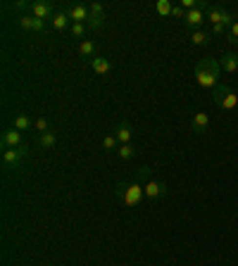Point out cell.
<instances>
[{
  "mask_svg": "<svg viewBox=\"0 0 238 266\" xmlns=\"http://www.w3.org/2000/svg\"><path fill=\"white\" fill-rule=\"evenodd\" d=\"M143 193H146L148 200H160V197L167 195V183H162V181H148L146 185H143Z\"/></svg>",
  "mask_w": 238,
  "mask_h": 266,
  "instance_id": "cell-11",
  "label": "cell"
},
{
  "mask_svg": "<svg viewBox=\"0 0 238 266\" xmlns=\"http://www.w3.org/2000/svg\"><path fill=\"white\" fill-rule=\"evenodd\" d=\"M91 69L98 74V76H105L112 71V62L108 57H93L91 60Z\"/></svg>",
  "mask_w": 238,
  "mask_h": 266,
  "instance_id": "cell-14",
  "label": "cell"
},
{
  "mask_svg": "<svg viewBox=\"0 0 238 266\" xmlns=\"http://www.w3.org/2000/svg\"><path fill=\"white\" fill-rule=\"evenodd\" d=\"M50 24H53L55 31H67L72 26V19L67 17V12H55V17L50 19Z\"/></svg>",
  "mask_w": 238,
  "mask_h": 266,
  "instance_id": "cell-17",
  "label": "cell"
},
{
  "mask_svg": "<svg viewBox=\"0 0 238 266\" xmlns=\"http://www.w3.org/2000/svg\"><path fill=\"white\" fill-rule=\"evenodd\" d=\"M207 21H210L212 26H215V24H224V26L231 29V24H234V15L226 12V10L219 7V5H210V10H207Z\"/></svg>",
  "mask_w": 238,
  "mask_h": 266,
  "instance_id": "cell-6",
  "label": "cell"
},
{
  "mask_svg": "<svg viewBox=\"0 0 238 266\" xmlns=\"http://www.w3.org/2000/svg\"><path fill=\"white\" fill-rule=\"evenodd\" d=\"M210 34L205 31V29H198V31H193V36H191V43L195 45V48H202V45H210Z\"/></svg>",
  "mask_w": 238,
  "mask_h": 266,
  "instance_id": "cell-18",
  "label": "cell"
},
{
  "mask_svg": "<svg viewBox=\"0 0 238 266\" xmlns=\"http://www.w3.org/2000/svg\"><path fill=\"white\" fill-rule=\"evenodd\" d=\"M226 31H229V26H224V24H215V26H212V34L215 36H224Z\"/></svg>",
  "mask_w": 238,
  "mask_h": 266,
  "instance_id": "cell-30",
  "label": "cell"
},
{
  "mask_svg": "<svg viewBox=\"0 0 238 266\" xmlns=\"http://www.w3.org/2000/svg\"><path fill=\"white\" fill-rule=\"evenodd\" d=\"M26 152H29V145L26 143L22 147H7V150H2V166L7 171H17L19 166H22V162H24V157H26Z\"/></svg>",
  "mask_w": 238,
  "mask_h": 266,
  "instance_id": "cell-4",
  "label": "cell"
},
{
  "mask_svg": "<svg viewBox=\"0 0 238 266\" xmlns=\"http://www.w3.org/2000/svg\"><path fill=\"white\" fill-rule=\"evenodd\" d=\"M38 145L41 147H55L57 145V133L55 131H48V133H38Z\"/></svg>",
  "mask_w": 238,
  "mask_h": 266,
  "instance_id": "cell-19",
  "label": "cell"
},
{
  "mask_svg": "<svg viewBox=\"0 0 238 266\" xmlns=\"http://www.w3.org/2000/svg\"><path fill=\"white\" fill-rule=\"evenodd\" d=\"M12 10H31V2H26V0H19L12 5Z\"/></svg>",
  "mask_w": 238,
  "mask_h": 266,
  "instance_id": "cell-32",
  "label": "cell"
},
{
  "mask_svg": "<svg viewBox=\"0 0 238 266\" xmlns=\"http://www.w3.org/2000/svg\"><path fill=\"white\" fill-rule=\"evenodd\" d=\"M34 128H36L38 133H48V131H53V128H50V124H48V119H45V117H38L36 122H34Z\"/></svg>",
  "mask_w": 238,
  "mask_h": 266,
  "instance_id": "cell-26",
  "label": "cell"
},
{
  "mask_svg": "<svg viewBox=\"0 0 238 266\" xmlns=\"http://www.w3.org/2000/svg\"><path fill=\"white\" fill-rule=\"evenodd\" d=\"M103 147H105L108 152H112V150H117V147H119V141H117V136H114V133H110V136H105V138H103Z\"/></svg>",
  "mask_w": 238,
  "mask_h": 266,
  "instance_id": "cell-25",
  "label": "cell"
},
{
  "mask_svg": "<svg viewBox=\"0 0 238 266\" xmlns=\"http://www.w3.org/2000/svg\"><path fill=\"white\" fill-rule=\"evenodd\" d=\"M219 76H221V64L212 57H205L195 64V81L200 88H217L219 86Z\"/></svg>",
  "mask_w": 238,
  "mask_h": 266,
  "instance_id": "cell-1",
  "label": "cell"
},
{
  "mask_svg": "<svg viewBox=\"0 0 238 266\" xmlns=\"http://www.w3.org/2000/svg\"><path fill=\"white\" fill-rule=\"evenodd\" d=\"M172 17H174V19H186V10H183L181 5H174V10H172Z\"/></svg>",
  "mask_w": 238,
  "mask_h": 266,
  "instance_id": "cell-29",
  "label": "cell"
},
{
  "mask_svg": "<svg viewBox=\"0 0 238 266\" xmlns=\"http://www.w3.org/2000/svg\"><path fill=\"white\" fill-rule=\"evenodd\" d=\"M84 34H86V24H72V36L81 38Z\"/></svg>",
  "mask_w": 238,
  "mask_h": 266,
  "instance_id": "cell-28",
  "label": "cell"
},
{
  "mask_svg": "<svg viewBox=\"0 0 238 266\" xmlns=\"http://www.w3.org/2000/svg\"><path fill=\"white\" fill-rule=\"evenodd\" d=\"M117 155H119V160L129 162V160H133V157H136V150H133V145H131V143H127V145H119V147H117Z\"/></svg>",
  "mask_w": 238,
  "mask_h": 266,
  "instance_id": "cell-21",
  "label": "cell"
},
{
  "mask_svg": "<svg viewBox=\"0 0 238 266\" xmlns=\"http://www.w3.org/2000/svg\"><path fill=\"white\" fill-rule=\"evenodd\" d=\"M12 128H17V131H22V133H26V131H31L34 128V119L29 117V114H15L12 117Z\"/></svg>",
  "mask_w": 238,
  "mask_h": 266,
  "instance_id": "cell-13",
  "label": "cell"
},
{
  "mask_svg": "<svg viewBox=\"0 0 238 266\" xmlns=\"http://www.w3.org/2000/svg\"><path fill=\"white\" fill-rule=\"evenodd\" d=\"M207 126H210V117H207L205 112H195L193 119H191V128H193L195 133H205Z\"/></svg>",
  "mask_w": 238,
  "mask_h": 266,
  "instance_id": "cell-15",
  "label": "cell"
},
{
  "mask_svg": "<svg viewBox=\"0 0 238 266\" xmlns=\"http://www.w3.org/2000/svg\"><path fill=\"white\" fill-rule=\"evenodd\" d=\"M133 178H136L138 183H143V185H146L148 181H152V171H150L148 166H141V169H138V171L133 174Z\"/></svg>",
  "mask_w": 238,
  "mask_h": 266,
  "instance_id": "cell-23",
  "label": "cell"
},
{
  "mask_svg": "<svg viewBox=\"0 0 238 266\" xmlns=\"http://www.w3.org/2000/svg\"><path fill=\"white\" fill-rule=\"evenodd\" d=\"M229 43H238V21L231 24V29H229V38H226Z\"/></svg>",
  "mask_w": 238,
  "mask_h": 266,
  "instance_id": "cell-27",
  "label": "cell"
},
{
  "mask_svg": "<svg viewBox=\"0 0 238 266\" xmlns=\"http://www.w3.org/2000/svg\"><path fill=\"white\" fill-rule=\"evenodd\" d=\"M221 69L229 71V74H236L238 71V55L236 53H224V57L219 60Z\"/></svg>",
  "mask_w": 238,
  "mask_h": 266,
  "instance_id": "cell-16",
  "label": "cell"
},
{
  "mask_svg": "<svg viewBox=\"0 0 238 266\" xmlns=\"http://www.w3.org/2000/svg\"><path fill=\"white\" fill-rule=\"evenodd\" d=\"M155 10H157V15H160V17H172V10H174V5H172L169 0H157Z\"/></svg>",
  "mask_w": 238,
  "mask_h": 266,
  "instance_id": "cell-22",
  "label": "cell"
},
{
  "mask_svg": "<svg viewBox=\"0 0 238 266\" xmlns=\"http://www.w3.org/2000/svg\"><path fill=\"white\" fill-rule=\"evenodd\" d=\"M67 17L72 19V24H86L88 21V17H91V10H88V5H69L67 10Z\"/></svg>",
  "mask_w": 238,
  "mask_h": 266,
  "instance_id": "cell-7",
  "label": "cell"
},
{
  "mask_svg": "<svg viewBox=\"0 0 238 266\" xmlns=\"http://www.w3.org/2000/svg\"><path fill=\"white\" fill-rule=\"evenodd\" d=\"M86 24L91 26L93 31H98V29H103V26H105V15H91Z\"/></svg>",
  "mask_w": 238,
  "mask_h": 266,
  "instance_id": "cell-24",
  "label": "cell"
},
{
  "mask_svg": "<svg viewBox=\"0 0 238 266\" xmlns=\"http://www.w3.org/2000/svg\"><path fill=\"white\" fill-rule=\"evenodd\" d=\"M17 21L24 31H36V34H43V31H45V21L34 17V15H22Z\"/></svg>",
  "mask_w": 238,
  "mask_h": 266,
  "instance_id": "cell-9",
  "label": "cell"
},
{
  "mask_svg": "<svg viewBox=\"0 0 238 266\" xmlns=\"http://www.w3.org/2000/svg\"><path fill=\"white\" fill-rule=\"evenodd\" d=\"M212 100H215V105L224 109V112H234L238 107V95L236 90L231 88V86H226V83H219L217 88L212 90Z\"/></svg>",
  "mask_w": 238,
  "mask_h": 266,
  "instance_id": "cell-3",
  "label": "cell"
},
{
  "mask_svg": "<svg viewBox=\"0 0 238 266\" xmlns=\"http://www.w3.org/2000/svg\"><path fill=\"white\" fill-rule=\"evenodd\" d=\"M95 50H98V45H95L93 41H81V45H79V55L86 57V60H93V57H95Z\"/></svg>",
  "mask_w": 238,
  "mask_h": 266,
  "instance_id": "cell-20",
  "label": "cell"
},
{
  "mask_svg": "<svg viewBox=\"0 0 238 266\" xmlns=\"http://www.w3.org/2000/svg\"><path fill=\"white\" fill-rule=\"evenodd\" d=\"M207 10H210V5L207 2H202L195 7V10H191V12H186V19H183V24H186V29H193V31H198L205 26V21H207Z\"/></svg>",
  "mask_w": 238,
  "mask_h": 266,
  "instance_id": "cell-5",
  "label": "cell"
},
{
  "mask_svg": "<svg viewBox=\"0 0 238 266\" xmlns=\"http://www.w3.org/2000/svg\"><path fill=\"white\" fill-rule=\"evenodd\" d=\"M114 136H117L119 145H127V143H131V138H133V126L129 124V122H122V124L114 128Z\"/></svg>",
  "mask_w": 238,
  "mask_h": 266,
  "instance_id": "cell-12",
  "label": "cell"
},
{
  "mask_svg": "<svg viewBox=\"0 0 238 266\" xmlns=\"http://www.w3.org/2000/svg\"><path fill=\"white\" fill-rule=\"evenodd\" d=\"M114 195L119 197L127 207H138L141 202H143V183H138L136 178L133 181H122V183H117L114 185Z\"/></svg>",
  "mask_w": 238,
  "mask_h": 266,
  "instance_id": "cell-2",
  "label": "cell"
},
{
  "mask_svg": "<svg viewBox=\"0 0 238 266\" xmlns=\"http://www.w3.org/2000/svg\"><path fill=\"white\" fill-rule=\"evenodd\" d=\"M31 15L38 19H43V21H48V19L55 17V7H53V2H48V0H38V2H31Z\"/></svg>",
  "mask_w": 238,
  "mask_h": 266,
  "instance_id": "cell-8",
  "label": "cell"
},
{
  "mask_svg": "<svg viewBox=\"0 0 238 266\" xmlns=\"http://www.w3.org/2000/svg\"><path fill=\"white\" fill-rule=\"evenodd\" d=\"M2 150H7V147H22L24 145V133L17 131V128H7V131H2Z\"/></svg>",
  "mask_w": 238,
  "mask_h": 266,
  "instance_id": "cell-10",
  "label": "cell"
},
{
  "mask_svg": "<svg viewBox=\"0 0 238 266\" xmlns=\"http://www.w3.org/2000/svg\"><path fill=\"white\" fill-rule=\"evenodd\" d=\"M88 10H91V15H105L100 2H91V5H88Z\"/></svg>",
  "mask_w": 238,
  "mask_h": 266,
  "instance_id": "cell-31",
  "label": "cell"
}]
</instances>
